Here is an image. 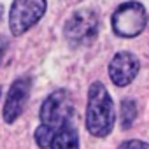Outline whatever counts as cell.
Wrapping results in <instances>:
<instances>
[{"instance_id": "30bf717a", "label": "cell", "mask_w": 149, "mask_h": 149, "mask_svg": "<svg viewBox=\"0 0 149 149\" xmlns=\"http://www.w3.org/2000/svg\"><path fill=\"white\" fill-rule=\"evenodd\" d=\"M135 116H137L135 102L130 98L123 100V104H121V125H123V128H130L132 123L135 121Z\"/></svg>"}, {"instance_id": "6da1fadb", "label": "cell", "mask_w": 149, "mask_h": 149, "mask_svg": "<svg viewBox=\"0 0 149 149\" xmlns=\"http://www.w3.org/2000/svg\"><path fill=\"white\" fill-rule=\"evenodd\" d=\"M114 126V104L102 83H93L88 91L86 128L95 137H105Z\"/></svg>"}, {"instance_id": "7c38bea8", "label": "cell", "mask_w": 149, "mask_h": 149, "mask_svg": "<svg viewBox=\"0 0 149 149\" xmlns=\"http://www.w3.org/2000/svg\"><path fill=\"white\" fill-rule=\"evenodd\" d=\"M6 51H7V40L4 37H0V63H2V60H4Z\"/></svg>"}, {"instance_id": "7a4b0ae2", "label": "cell", "mask_w": 149, "mask_h": 149, "mask_svg": "<svg viewBox=\"0 0 149 149\" xmlns=\"http://www.w3.org/2000/svg\"><path fill=\"white\" fill-rule=\"evenodd\" d=\"M74 111V100L70 91L56 90L53 91L40 107V125H46L58 132L65 125H68Z\"/></svg>"}, {"instance_id": "9c48e42d", "label": "cell", "mask_w": 149, "mask_h": 149, "mask_svg": "<svg viewBox=\"0 0 149 149\" xmlns=\"http://www.w3.org/2000/svg\"><path fill=\"white\" fill-rule=\"evenodd\" d=\"M54 135H56V132H54L53 128H49V126H46V125H39L37 130H35V133H33V139H35L37 146H39L40 149H47V147L53 146Z\"/></svg>"}, {"instance_id": "8fae6325", "label": "cell", "mask_w": 149, "mask_h": 149, "mask_svg": "<svg viewBox=\"0 0 149 149\" xmlns=\"http://www.w3.org/2000/svg\"><path fill=\"white\" fill-rule=\"evenodd\" d=\"M118 149H149V144L144 140H126Z\"/></svg>"}, {"instance_id": "52a82bcc", "label": "cell", "mask_w": 149, "mask_h": 149, "mask_svg": "<svg viewBox=\"0 0 149 149\" xmlns=\"http://www.w3.org/2000/svg\"><path fill=\"white\" fill-rule=\"evenodd\" d=\"M28 95H30V77H19L11 84L7 98H6V105H4L6 123H14L19 118Z\"/></svg>"}, {"instance_id": "5b68a950", "label": "cell", "mask_w": 149, "mask_h": 149, "mask_svg": "<svg viewBox=\"0 0 149 149\" xmlns=\"http://www.w3.org/2000/svg\"><path fill=\"white\" fill-rule=\"evenodd\" d=\"M46 13V0H14L9 11V28L14 37L30 30Z\"/></svg>"}, {"instance_id": "ba28073f", "label": "cell", "mask_w": 149, "mask_h": 149, "mask_svg": "<svg viewBox=\"0 0 149 149\" xmlns=\"http://www.w3.org/2000/svg\"><path fill=\"white\" fill-rule=\"evenodd\" d=\"M51 149H79V135L77 130L70 123L60 128L54 135Z\"/></svg>"}, {"instance_id": "8992f818", "label": "cell", "mask_w": 149, "mask_h": 149, "mask_svg": "<svg viewBox=\"0 0 149 149\" xmlns=\"http://www.w3.org/2000/svg\"><path fill=\"white\" fill-rule=\"evenodd\" d=\"M139 68H140V65H139V60H137L135 54L126 53V51L116 53L114 58L109 63L111 81L116 86H126L137 77Z\"/></svg>"}, {"instance_id": "277c9868", "label": "cell", "mask_w": 149, "mask_h": 149, "mask_svg": "<svg viewBox=\"0 0 149 149\" xmlns=\"http://www.w3.org/2000/svg\"><path fill=\"white\" fill-rule=\"evenodd\" d=\"M98 33V18L90 9L76 11L65 23V37L72 46H88Z\"/></svg>"}, {"instance_id": "3957f363", "label": "cell", "mask_w": 149, "mask_h": 149, "mask_svg": "<svg viewBox=\"0 0 149 149\" xmlns=\"http://www.w3.org/2000/svg\"><path fill=\"white\" fill-rule=\"evenodd\" d=\"M147 25V13L139 2H125L112 14V30L121 37H137Z\"/></svg>"}, {"instance_id": "4fadbf2b", "label": "cell", "mask_w": 149, "mask_h": 149, "mask_svg": "<svg viewBox=\"0 0 149 149\" xmlns=\"http://www.w3.org/2000/svg\"><path fill=\"white\" fill-rule=\"evenodd\" d=\"M2 14H4V7L0 6V18H2Z\"/></svg>"}]
</instances>
